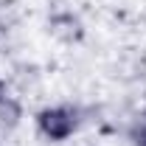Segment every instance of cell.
Here are the masks:
<instances>
[{"label":"cell","instance_id":"cell-1","mask_svg":"<svg viewBox=\"0 0 146 146\" xmlns=\"http://www.w3.org/2000/svg\"><path fill=\"white\" fill-rule=\"evenodd\" d=\"M39 124H42V129L51 138H65V135H70V129H73V118H70V112H65V110H51V112H42Z\"/></svg>","mask_w":146,"mask_h":146},{"label":"cell","instance_id":"cell-2","mask_svg":"<svg viewBox=\"0 0 146 146\" xmlns=\"http://www.w3.org/2000/svg\"><path fill=\"white\" fill-rule=\"evenodd\" d=\"M51 28H54V34L59 39H65V42H70V39H79L82 34V25H79V20L70 17V14H65V17H56L51 23Z\"/></svg>","mask_w":146,"mask_h":146},{"label":"cell","instance_id":"cell-3","mask_svg":"<svg viewBox=\"0 0 146 146\" xmlns=\"http://www.w3.org/2000/svg\"><path fill=\"white\" fill-rule=\"evenodd\" d=\"M17 121H20V104L11 101V98L0 101V124L3 127H17Z\"/></svg>","mask_w":146,"mask_h":146},{"label":"cell","instance_id":"cell-4","mask_svg":"<svg viewBox=\"0 0 146 146\" xmlns=\"http://www.w3.org/2000/svg\"><path fill=\"white\" fill-rule=\"evenodd\" d=\"M0 101H6V82L0 79Z\"/></svg>","mask_w":146,"mask_h":146},{"label":"cell","instance_id":"cell-5","mask_svg":"<svg viewBox=\"0 0 146 146\" xmlns=\"http://www.w3.org/2000/svg\"><path fill=\"white\" fill-rule=\"evenodd\" d=\"M3 42H6V28L0 25V45H3Z\"/></svg>","mask_w":146,"mask_h":146}]
</instances>
